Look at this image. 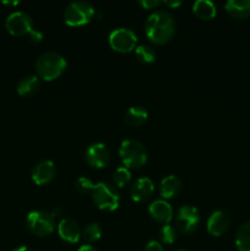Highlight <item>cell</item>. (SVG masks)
Listing matches in <instances>:
<instances>
[{"label":"cell","mask_w":250,"mask_h":251,"mask_svg":"<svg viewBox=\"0 0 250 251\" xmlns=\"http://www.w3.org/2000/svg\"><path fill=\"white\" fill-rule=\"evenodd\" d=\"M145 32L151 42L156 44H164L171 41L175 32V20L171 12L157 10L147 17Z\"/></svg>","instance_id":"obj_1"},{"label":"cell","mask_w":250,"mask_h":251,"mask_svg":"<svg viewBox=\"0 0 250 251\" xmlns=\"http://www.w3.org/2000/svg\"><path fill=\"white\" fill-rule=\"evenodd\" d=\"M68 63L61 54L56 51H44L36 61L37 76L44 81H54L65 71Z\"/></svg>","instance_id":"obj_2"},{"label":"cell","mask_w":250,"mask_h":251,"mask_svg":"<svg viewBox=\"0 0 250 251\" xmlns=\"http://www.w3.org/2000/svg\"><path fill=\"white\" fill-rule=\"evenodd\" d=\"M93 202L100 210L112 212L115 211L120 205V195L118 189L114 185L104 181L95 184L91 193Z\"/></svg>","instance_id":"obj_3"},{"label":"cell","mask_w":250,"mask_h":251,"mask_svg":"<svg viewBox=\"0 0 250 251\" xmlns=\"http://www.w3.org/2000/svg\"><path fill=\"white\" fill-rule=\"evenodd\" d=\"M119 157L126 168H141L147 162V151L137 140H124L119 146Z\"/></svg>","instance_id":"obj_4"},{"label":"cell","mask_w":250,"mask_h":251,"mask_svg":"<svg viewBox=\"0 0 250 251\" xmlns=\"http://www.w3.org/2000/svg\"><path fill=\"white\" fill-rule=\"evenodd\" d=\"M96 15V10L87 1H74L66 6L64 11V21L71 27H81L87 25Z\"/></svg>","instance_id":"obj_5"},{"label":"cell","mask_w":250,"mask_h":251,"mask_svg":"<svg viewBox=\"0 0 250 251\" xmlns=\"http://www.w3.org/2000/svg\"><path fill=\"white\" fill-rule=\"evenodd\" d=\"M26 225L36 237H49L55 230V218L47 211H32L27 215Z\"/></svg>","instance_id":"obj_6"},{"label":"cell","mask_w":250,"mask_h":251,"mask_svg":"<svg viewBox=\"0 0 250 251\" xmlns=\"http://www.w3.org/2000/svg\"><path fill=\"white\" fill-rule=\"evenodd\" d=\"M108 42L113 50L119 53H129L136 48L137 36L127 27H118L109 33Z\"/></svg>","instance_id":"obj_7"},{"label":"cell","mask_w":250,"mask_h":251,"mask_svg":"<svg viewBox=\"0 0 250 251\" xmlns=\"http://www.w3.org/2000/svg\"><path fill=\"white\" fill-rule=\"evenodd\" d=\"M200 212L191 205H184L175 216V228L184 234H190L198 229L200 225Z\"/></svg>","instance_id":"obj_8"},{"label":"cell","mask_w":250,"mask_h":251,"mask_svg":"<svg viewBox=\"0 0 250 251\" xmlns=\"http://www.w3.org/2000/svg\"><path fill=\"white\" fill-rule=\"evenodd\" d=\"M5 27L12 36H25L34 31L33 20L25 11H12L5 20Z\"/></svg>","instance_id":"obj_9"},{"label":"cell","mask_w":250,"mask_h":251,"mask_svg":"<svg viewBox=\"0 0 250 251\" xmlns=\"http://www.w3.org/2000/svg\"><path fill=\"white\" fill-rule=\"evenodd\" d=\"M85 159L92 168H104L110 161V151L103 142H95L90 145L85 152Z\"/></svg>","instance_id":"obj_10"},{"label":"cell","mask_w":250,"mask_h":251,"mask_svg":"<svg viewBox=\"0 0 250 251\" xmlns=\"http://www.w3.org/2000/svg\"><path fill=\"white\" fill-rule=\"evenodd\" d=\"M56 174V167L50 159L38 162L32 169V180L37 185H46L50 183Z\"/></svg>","instance_id":"obj_11"},{"label":"cell","mask_w":250,"mask_h":251,"mask_svg":"<svg viewBox=\"0 0 250 251\" xmlns=\"http://www.w3.org/2000/svg\"><path fill=\"white\" fill-rule=\"evenodd\" d=\"M230 225V216L223 210H217L208 217L207 232L212 237H221L228 230Z\"/></svg>","instance_id":"obj_12"},{"label":"cell","mask_w":250,"mask_h":251,"mask_svg":"<svg viewBox=\"0 0 250 251\" xmlns=\"http://www.w3.org/2000/svg\"><path fill=\"white\" fill-rule=\"evenodd\" d=\"M154 191V184L149 176H142L139 178L131 186L130 195L131 199L136 202H144L149 200Z\"/></svg>","instance_id":"obj_13"},{"label":"cell","mask_w":250,"mask_h":251,"mask_svg":"<svg viewBox=\"0 0 250 251\" xmlns=\"http://www.w3.org/2000/svg\"><path fill=\"white\" fill-rule=\"evenodd\" d=\"M149 212L154 221L162 225H168L173 220V208L167 200H156L150 205Z\"/></svg>","instance_id":"obj_14"},{"label":"cell","mask_w":250,"mask_h":251,"mask_svg":"<svg viewBox=\"0 0 250 251\" xmlns=\"http://www.w3.org/2000/svg\"><path fill=\"white\" fill-rule=\"evenodd\" d=\"M58 234L64 242L76 244L81 238V229L76 221L71 218H63L58 225Z\"/></svg>","instance_id":"obj_15"},{"label":"cell","mask_w":250,"mask_h":251,"mask_svg":"<svg viewBox=\"0 0 250 251\" xmlns=\"http://www.w3.org/2000/svg\"><path fill=\"white\" fill-rule=\"evenodd\" d=\"M181 190V180L176 176H164L159 184V194L163 198V200L173 199L180 193Z\"/></svg>","instance_id":"obj_16"},{"label":"cell","mask_w":250,"mask_h":251,"mask_svg":"<svg viewBox=\"0 0 250 251\" xmlns=\"http://www.w3.org/2000/svg\"><path fill=\"white\" fill-rule=\"evenodd\" d=\"M225 9L234 19H247L250 16V0H228Z\"/></svg>","instance_id":"obj_17"},{"label":"cell","mask_w":250,"mask_h":251,"mask_svg":"<svg viewBox=\"0 0 250 251\" xmlns=\"http://www.w3.org/2000/svg\"><path fill=\"white\" fill-rule=\"evenodd\" d=\"M147 117H149V113H147L146 108L142 105H132L125 113L124 122L127 126L136 127L144 124Z\"/></svg>","instance_id":"obj_18"},{"label":"cell","mask_w":250,"mask_h":251,"mask_svg":"<svg viewBox=\"0 0 250 251\" xmlns=\"http://www.w3.org/2000/svg\"><path fill=\"white\" fill-rule=\"evenodd\" d=\"M41 87V78L37 75H27L17 83V93L22 97L34 95Z\"/></svg>","instance_id":"obj_19"},{"label":"cell","mask_w":250,"mask_h":251,"mask_svg":"<svg viewBox=\"0 0 250 251\" xmlns=\"http://www.w3.org/2000/svg\"><path fill=\"white\" fill-rule=\"evenodd\" d=\"M193 11L199 19L211 20L216 16L217 7L210 0H198V1L194 2Z\"/></svg>","instance_id":"obj_20"},{"label":"cell","mask_w":250,"mask_h":251,"mask_svg":"<svg viewBox=\"0 0 250 251\" xmlns=\"http://www.w3.org/2000/svg\"><path fill=\"white\" fill-rule=\"evenodd\" d=\"M235 247L238 251H250V222H245L235 233Z\"/></svg>","instance_id":"obj_21"},{"label":"cell","mask_w":250,"mask_h":251,"mask_svg":"<svg viewBox=\"0 0 250 251\" xmlns=\"http://www.w3.org/2000/svg\"><path fill=\"white\" fill-rule=\"evenodd\" d=\"M135 55L142 64H151L156 60V50L149 44H140L135 48Z\"/></svg>","instance_id":"obj_22"},{"label":"cell","mask_w":250,"mask_h":251,"mask_svg":"<svg viewBox=\"0 0 250 251\" xmlns=\"http://www.w3.org/2000/svg\"><path fill=\"white\" fill-rule=\"evenodd\" d=\"M81 237L85 239V242H87V244L97 242L102 237V228H100V226L98 223H88L81 230Z\"/></svg>","instance_id":"obj_23"},{"label":"cell","mask_w":250,"mask_h":251,"mask_svg":"<svg viewBox=\"0 0 250 251\" xmlns=\"http://www.w3.org/2000/svg\"><path fill=\"white\" fill-rule=\"evenodd\" d=\"M131 180V172L126 167H119L118 169H115L114 174H113V181H114V185L117 188H124Z\"/></svg>","instance_id":"obj_24"},{"label":"cell","mask_w":250,"mask_h":251,"mask_svg":"<svg viewBox=\"0 0 250 251\" xmlns=\"http://www.w3.org/2000/svg\"><path fill=\"white\" fill-rule=\"evenodd\" d=\"M159 239L162 244H173L176 240V228L171 223L163 225L159 229Z\"/></svg>","instance_id":"obj_25"},{"label":"cell","mask_w":250,"mask_h":251,"mask_svg":"<svg viewBox=\"0 0 250 251\" xmlns=\"http://www.w3.org/2000/svg\"><path fill=\"white\" fill-rule=\"evenodd\" d=\"M93 186H95V183L86 176H80L75 183V188L81 194H91L93 190Z\"/></svg>","instance_id":"obj_26"},{"label":"cell","mask_w":250,"mask_h":251,"mask_svg":"<svg viewBox=\"0 0 250 251\" xmlns=\"http://www.w3.org/2000/svg\"><path fill=\"white\" fill-rule=\"evenodd\" d=\"M144 251H166L164 250L163 245L161 242H157V240H150L146 245H145Z\"/></svg>","instance_id":"obj_27"},{"label":"cell","mask_w":250,"mask_h":251,"mask_svg":"<svg viewBox=\"0 0 250 251\" xmlns=\"http://www.w3.org/2000/svg\"><path fill=\"white\" fill-rule=\"evenodd\" d=\"M139 4L141 5L144 9L153 10L156 9V7H158L159 5L162 4V1H159V0H140Z\"/></svg>","instance_id":"obj_28"},{"label":"cell","mask_w":250,"mask_h":251,"mask_svg":"<svg viewBox=\"0 0 250 251\" xmlns=\"http://www.w3.org/2000/svg\"><path fill=\"white\" fill-rule=\"evenodd\" d=\"M29 37H31V39L33 42H41L42 39H43V34H42V32L38 31V29H34V31L29 34Z\"/></svg>","instance_id":"obj_29"},{"label":"cell","mask_w":250,"mask_h":251,"mask_svg":"<svg viewBox=\"0 0 250 251\" xmlns=\"http://www.w3.org/2000/svg\"><path fill=\"white\" fill-rule=\"evenodd\" d=\"M162 4H164L168 7H172V9H175V7L180 6L181 1H179V0H167V1H163Z\"/></svg>","instance_id":"obj_30"},{"label":"cell","mask_w":250,"mask_h":251,"mask_svg":"<svg viewBox=\"0 0 250 251\" xmlns=\"http://www.w3.org/2000/svg\"><path fill=\"white\" fill-rule=\"evenodd\" d=\"M77 251H98L97 249H96L93 245L91 244H85V245H81L80 248H78Z\"/></svg>","instance_id":"obj_31"},{"label":"cell","mask_w":250,"mask_h":251,"mask_svg":"<svg viewBox=\"0 0 250 251\" xmlns=\"http://www.w3.org/2000/svg\"><path fill=\"white\" fill-rule=\"evenodd\" d=\"M51 216H53L54 218H56V217H60V216H63V208H60V207H56V208H54L53 211H51Z\"/></svg>","instance_id":"obj_32"},{"label":"cell","mask_w":250,"mask_h":251,"mask_svg":"<svg viewBox=\"0 0 250 251\" xmlns=\"http://www.w3.org/2000/svg\"><path fill=\"white\" fill-rule=\"evenodd\" d=\"M14 251H33V250L28 247H20V248H16Z\"/></svg>","instance_id":"obj_33"},{"label":"cell","mask_w":250,"mask_h":251,"mask_svg":"<svg viewBox=\"0 0 250 251\" xmlns=\"http://www.w3.org/2000/svg\"><path fill=\"white\" fill-rule=\"evenodd\" d=\"M178 251H186V250H178Z\"/></svg>","instance_id":"obj_34"}]
</instances>
